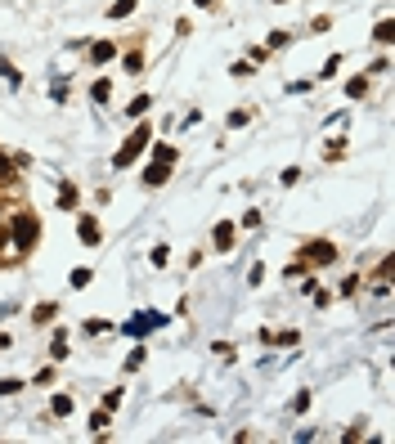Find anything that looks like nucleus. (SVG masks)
Returning <instances> with one entry per match:
<instances>
[{
    "instance_id": "6",
    "label": "nucleus",
    "mask_w": 395,
    "mask_h": 444,
    "mask_svg": "<svg viewBox=\"0 0 395 444\" xmlns=\"http://www.w3.org/2000/svg\"><path fill=\"white\" fill-rule=\"evenodd\" d=\"M81 238L85 242H99V225H95V220H81Z\"/></svg>"
},
{
    "instance_id": "8",
    "label": "nucleus",
    "mask_w": 395,
    "mask_h": 444,
    "mask_svg": "<svg viewBox=\"0 0 395 444\" xmlns=\"http://www.w3.org/2000/svg\"><path fill=\"white\" fill-rule=\"evenodd\" d=\"M216 242L229 247V242H233V225H216Z\"/></svg>"
},
{
    "instance_id": "5",
    "label": "nucleus",
    "mask_w": 395,
    "mask_h": 444,
    "mask_svg": "<svg viewBox=\"0 0 395 444\" xmlns=\"http://www.w3.org/2000/svg\"><path fill=\"white\" fill-rule=\"evenodd\" d=\"M49 409H54V417H68V413H72V400H68V395H54V404H49Z\"/></svg>"
},
{
    "instance_id": "7",
    "label": "nucleus",
    "mask_w": 395,
    "mask_h": 444,
    "mask_svg": "<svg viewBox=\"0 0 395 444\" xmlns=\"http://www.w3.org/2000/svg\"><path fill=\"white\" fill-rule=\"evenodd\" d=\"M90 54H95V63H108V58H113V45H104V41H99V45L90 49Z\"/></svg>"
},
{
    "instance_id": "2",
    "label": "nucleus",
    "mask_w": 395,
    "mask_h": 444,
    "mask_svg": "<svg viewBox=\"0 0 395 444\" xmlns=\"http://www.w3.org/2000/svg\"><path fill=\"white\" fill-rule=\"evenodd\" d=\"M9 233H14V247H32L36 242V220L32 216H14V229Z\"/></svg>"
},
{
    "instance_id": "4",
    "label": "nucleus",
    "mask_w": 395,
    "mask_h": 444,
    "mask_svg": "<svg viewBox=\"0 0 395 444\" xmlns=\"http://www.w3.org/2000/svg\"><path fill=\"white\" fill-rule=\"evenodd\" d=\"M144 180L148 184H166V162H153V166L144 171Z\"/></svg>"
},
{
    "instance_id": "1",
    "label": "nucleus",
    "mask_w": 395,
    "mask_h": 444,
    "mask_svg": "<svg viewBox=\"0 0 395 444\" xmlns=\"http://www.w3.org/2000/svg\"><path fill=\"white\" fill-rule=\"evenodd\" d=\"M148 140H153V130H148V126H140V130H135V135H130V140H126V144H121V148H117V166H130V162H135V157H140V153H144V148H148Z\"/></svg>"
},
{
    "instance_id": "12",
    "label": "nucleus",
    "mask_w": 395,
    "mask_h": 444,
    "mask_svg": "<svg viewBox=\"0 0 395 444\" xmlns=\"http://www.w3.org/2000/svg\"><path fill=\"white\" fill-rule=\"evenodd\" d=\"M0 345H9V337H5V332H0Z\"/></svg>"
},
{
    "instance_id": "3",
    "label": "nucleus",
    "mask_w": 395,
    "mask_h": 444,
    "mask_svg": "<svg viewBox=\"0 0 395 444\" xmlns=\"http://www.w3.org/2000/svg\"><path fill=\"white\" fill-rule=\"evenodd\" d=\"M305 256H310V261H332L337 252H332L328 242H310V252H305Z\"/></svg>"
},
{
    "instance_id": "10",
    "label": "nucleus",
    "mask_w": 395,
    "mask_h": 444,
    "mask_svg": "<svg viewBox=\"0 0 395 444\" xmlns=\"http://www.w3.org/2000/svg\"><path fill=\"white\" fill-rule=\"evenodd\" d=\"M346 94H351V99H360V94H364V77H355L351 85H346Z\"/></svg>"
},
{
    "instance_id": "13",
    "label": "nucleus",
    "mask_w": 395,
    "mask_h": 444,
    "mask_svg": "<svg viewBox=\"0 0 395 444\" xmlns=\"http://www.w3.org/2000/svg\"><path fill=\"white\" fill-rule=\"evenodd\" d=\"M198 5H212V0H198Z\"/></svg>"
},
{
    "instance_id": "9",
    "label": "nucleus",
    "mask_w": 395,
    "mask_h": 444,
    "mask_svg": "<svg viewBox=\"0 0 395 444\" xmlns=\"http://www.w3.org/2000/svg\"><path fill=\"white\" fill-rule=\"evenodd\" d=\"M130 9H135V0H117V5H113V14H117V18H126Z\"/></svg>"
},
{
    "instance_id": "11",
    "label": "nucleus",
    "mask_w": 395,
    "mask_h": 444,
    "mask_svg": "<svg viewBox=\"0 0 395 444\" xmlns=\"http://www.w3.org/2000/svg\"><path fill=\"white\" fill-rule=\"evenodd\" d=\"M9 175H14V162H9V157L0 153V180H9Z\"/></svg>"
}]
</instances>
